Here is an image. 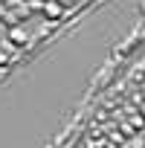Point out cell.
<instances>
[{"label": "cell", "instance_id": "6da1fadb", "mask_svg": "<svg viewBox=\"0 0 145 148\" xmlns=\"http://www.w3.org/2000/svg\"><path fill=\"white\" fill-rule=\"evenodd\" d=\"M41 9H44L47 21H61V18L67 15V9H64L61 3H55V0H44V3H41Z\"/></svg>", "mask_w": 145, "mask_h": 148}, {"label": "cell", "instance_id": "7a4b0ae2", "mask_svg": "<svg viewBox=\"0 0 145 148\" xmlns=\"http://www.w3.org/2000/svg\"><path fill=\"white\" fill-rule=\"evenodd\" d=\"M9 44H15V47H29V35H26V29L15 23V26L9 29Z\"/></svg>", "mask_w": 145, "mask_h": 148}, {"label": "cell", "instance_id": "3957f363", "mask_svg": "<svg viewBox=\"0 0 145 148\" xmlns=\"http://www.w3.org/2000/svg\"><path fill=\"white\" fill-rule=\"evenodd\" d=\"M55 3H61V6H76L79 0H55Z\"/></svg>", "mask_w": 145, "mask_h": 148}]
</instances>
